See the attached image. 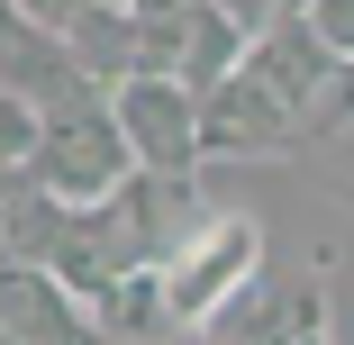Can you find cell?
<instances>
[{
    "label": "cell",
    "mask_w": 354,
    "mask_h": 345,
    "mask_svg": "<svg viewBox=\"0 0 354 345\" xmlns=\"http://www.w3.org/2000/svg\"><path fill=\"white\" fill-rule=\"evenodd\" d=\"M19 10H28V19H46V28H73L82 0H19Z\"/></svg>",
    "instance_id": "8fae6325"
},
{
    "label": "cell",
    "mask_w": 354,
    "mask_h": 345,
    "mask_svg": "<svg viewBox=\"0 0 354 345\" xmlns=\"http://www.w3.org/2000/svg\"><path fill=\"white\" fill-rule=\"evenodd\" d=\"M245 19H227L218 0H182V64H173V82L209 91V82H227L236 64H245Z\"/></svg>",
    "instance_id": "52a82bcc"
},
{
    "label": "cell",
    "mask_w": 354,
    "mask_h": 345,
    "mask_svg": "<svg viewBox=\"0 0 354 345\" xmlns=\"http://www.w3.org/2000/svg\"><path fill=\"white\" fill-rule=\"evenodd\" d=\"M64 37H73L82 73H91L100 91H118L127 73H146V19H136V0H82Z\"/></svg>",
    "instance_id": "8992f818"
},
{
    "label": "cell",
    "mask_w": 354,
    "mask_h": 345,
    "mask_svg": "<svg viewBox=\"0 0 354 345\" xmlns=\"http://www.w3.org/2000/svg\"><path fill=\"white\" fill-rule=\"evenodd\" d=\"M291 345H327V318H309V327H300V336H291Z\"/></svg>",
    "instance_id": "4fadbf2b"
},
{
    "label": "cell",
    "mask_w": 354,
    "mask_h": 345,
    "mask_svg": "<svg viewBox=\"0 0 354 345\" xmlns=\"http://www.w3.org/2000/svg\"><path fill=\"white\" fill-rule=\"evenodd\" d=\"M37 127H46V109H37L28 91H10V82H0V173H28Z\"/></svg>",
    "instance_id": "ba28073f"
},
{
    "label": "cell",
    "mask_w": 354,
    "mask_h": 345,
    "mask_svg": "<svg viewBox=\"0 0 354 345\" xmlns=\"http://www.w3.org/2000/svg\"><path fill=\"white\" fill-rule=\"evenodd\" d=\"M227 19H245V37H263L272 19H291V10H309V0H218Z\"/></svg>",
    "instance_id": "30bf717a"
},
{
    "label": "cell",
    "mask_w": 354,
    "mask_h": 345,
    "mask_svg": "<svg viewBox=\"0 0 354 345\" xmlns=\"http://www.w3.org/2000/svg\"><path fill=\"white\" fill-rule=\"evenodd\" d=\"M254 272H263V227L254 218H191L164 245V309H173V327H209Z\"/></svg>",
    "instance_id": "7a4b0ae2"
},
{
    "label": "cell",
    "mask_w": 354,
    "mask_h": 345,
    "mask_svg": "<svg viewBox=\"0 0 354 345\" xmlns=\"http://www.w3.org/2000/svg\"><path fill=\"white\" fill-rule=\"evenodd\" d=\"M118 127L136 146V173H164V182H191L209 164V136H200V91L173 82V73H127L118 91Z\"/></svg>",
    "instance_id": "3957f363"
},
{
    "label": "cell",
    "mask_w": 354,
    "mask_h": 345,
    "mask_svg": "<svg viewBox=\"0 0 354 345\" xmlns=\"http://www.w3.org/2000/svg\"><path fill=\"white\" fill-rule=\"evenodd\" d=\"M245 73H263L281 100H291L300 118H318V100L336 91V73H345V55L318 37V19L309 10H291V19H272L254 46H245Z\"/></svg>",
    "instance_id": "5b68a950"
},
{
    "label": "cell",
    "mask_w": 354,
    "mask_h": 345,
    "mask_svg": "<svg viewBox=\"0 0 354 345\" xmlns=\"http://www.w3.org/2000/svg\"><path fill=\"white\" fill-rule=\"evenodd\" d=\"M164 345H227V336H209V327H182V336H164Z\"/></svg>",
    "instance_id": "7c38bea8"
},
{
    "label": "cell",
    "mask_w": 354,
    "mask_h": 345,
    "mask_svg": "<svg viewBox=\"0 0 354 345\" xmlns=\"http://www.w3.org/2000/svg\"><path fill=\"white\" fill-rule=\"evenodd\" d=\"M127 173H136V146H127V127H118V100H109V91H73V100L46 109L37 155H28V182H37V191H55V200H73V209H91V200H109Z\"/></svg>",
    "instance_id": "6da1fadb"
},
{
    "label": "cell",
    "mask_w": 354,
    "mask_h": 345,
    "mask_svg": "<svg viewBox=\"0 0 354 345\" xmlns=\"http://www.w3.org/2000/svg\"><path fill=\"white\" fill-rule=\"evenodd\" d=\"M309 19H318V37L354 64V0H309Z\"/></svg>",
    "instance_id": "9c48e42d"
},
{
    "label": "cell",
    "mask_w": 354,
    "mask_h": 345,
    "mask_svg": "<svg viewBox=\"0 0 354 345\" xmlns=\"http://www.w3.org/2000/svg\"><path fill=\"white\" fill-rule=\"evenodd\" d=\"M200 136H209V155H272V146H291V136H309V118L281 100L263 73L236 64L227 82L200 91Z\"/></svg>",
    "instance_id": "277c9868"
},
{
    "label": "cell",
    "mask_w": 354,
    "mask_h": 345,
    "mask_svg": "<svg viewBox=\"0 0 354 345\" xmlns=\"http://www.w3.org/2000/svg\"><path fill=\"white\" fill-rule=\"evenodd\" d=\"M10 19H19V0H0V28H10Z\"/></svg>",
    "instance_id": "5bb4252c"
}]
</instances>
